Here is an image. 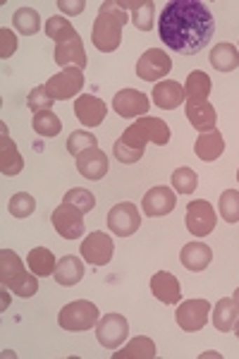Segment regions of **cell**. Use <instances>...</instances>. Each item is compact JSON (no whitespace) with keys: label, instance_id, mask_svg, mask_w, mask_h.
Instances as JSON below:
<instances>
[{"label":"cell","instance_id":"6da1fadb","mask_svg":"<svg viewBox=\"0 0 239 359\" xmlns=\"http://www.w3.org/2000/svg\"><path fill=\"white\" fill-rule=\"evenodd\" d=\"M215 20L211 10L199 0H172L163 8L158 36L168 48L182 55L201 53L213 39Z\"/></svg>","mask_w":239,"mask_h":359},{"label":"cell","instance_id":"7a4b0ae2","mask_svg":"<svg viewBox=\"0 0 239 359\" xmlns=\"http://www.w3.org/2000/svg\"><path fill=\"white\" fill-rule=\"evenodd\" d=\"M127 25V10H122L118 3L106 0L98 8V17L91 29V41L101 53H113L122 43V27Z\"/></svg>","mask_w":239,"mask_h":359},{"label":"cell","instance_id":"3957f363","mask_svg":"<svg viewBox=\"0 0 239 359\" xmlns=\"http://www.w3.org/2000/svg\"><path fill=\"white\" fill-rule=\"evenodd\" d=\"M0 283H3L5 290H13L25 299L34 297L39 290V276L25 271V264L13 249L0 252Z\"/></svg>","mask_w":239,"mask_h":359},{"label":"cell","instance_id":"277c9868","mask_svg":"<svg viewBox=\"0 0 239 359\" xmlns=\"http://www.w3.org/2000/svg\"><path fill=\"white\" fill-rule=\"evenodd\" d=\"M98 321H101V311H98L96 304L86 302V299H77V302L65 304L60 309V314H57V323H60V328L67 333L89 331Z\"/></svg>","mask_w":239,"mask_h":359},{"label":"cell","instance_id":"5b68a950","mask_svg":"<svg viewBox=\"0 0 239 359\" xmlns=\"http://www.w3.org/2000/svg\"><path fill=\"white\" fill-rule=\"evenodd\" d=\"M149 139L144 135V130L139 127V123H132L125 132L120 135V139L115 142L113 154L122 165H132L137 161H142L144 151H146Z\"/></svg>","mask_w":239,"mask_h":359},{"label":"cell","instance_id":"8992f818","mask_svg":"<svg viewBox=\"0 0 239 359\" xmlns=\"http://www.w3.org/2000/svg\"><path fill=\"white\" fill-rule=\"evenodd\" d=\"M113 252H115V245H113V237L103 230H93V233L86 235V240L81 242L79 247V254L86 264L91 266H106L110 264L113 259Z\"/></svg>","mask_w":239,"mask_h":359},{"label":"cell","instance_id":"52a82bcc","mask_svg":"<svg viewBox=\"0 0 239 359\" xmlns=\"http://www.w3.org/2000/svg\"><path fill=\"white\" fill-rule=\"evenodd\" d=\"M208 314H211V304L206 299H184L175 311V321L184 333H196L206 326Z\"/></svg>","mask_w":239,"mask_h":359},{"label":"cell","instance_id":"ba28073f","mask_svg":"<svg viewBox=\"0 0 239 359\" xmlns=\"http://www.w3.org/2000/svg\"><path fill=\"white\" fill-rule=\"evenodd\" d=\"M50 223H53V228L57 230V235L65 237V240L84 237V211L72 204L62 201L53 211V216H50Z\"/></svg>","mask_w":239,"mask_h":359},{"label":"cell","instance_id":"9c48e42d","mask_svg":"<svg viewBox=\"0 0 239 359\" xmlns=\"http://www.w3.org/2000/svg\"><path fill=\"white\" fill-rule=\"evenodd\" d=\"M81 86H84V69L67 67L46 82V91L53 101H67V98H74L79 94Z\"/></svg>","mask_w":239,"mask_h":359},{"label":"cell","instance_id":"30bf717a","mask_svg":"<svg viewBox=\"0 0 239 359\" xmlns=\"http://www.w3.org/2000/svg\"><path fill=\"white\" fill-rule=\"evenodd\" d=\"M130 335V323L122 314H106L96 323V338L106 350H118Z\"/></svg>","mask_w":239,"mask_h":359},{"label":"cell","instance_id":"8fae6325","mask_svg":"<svg viewBox=\"0 0 239 359\" xmlns=\"http://www.w3.org/2000/svg\"><path fill=\"white\" fill-rule=\"evenodd\" d=\"M218 216H215V208L203 199L189 201L186 206V230L194 237H206L215 230Z\"/></svg>","mask_w":239,"mask_h":359},{"label":"cell","instance_id":"7c38bea8","mask_svg":"<svg viewBox=\"0 0 239 359\" xmlns=\"http://www.w3.org/2000/svg\"><path fill=\"white\" fill-rule=\"evenodd\" d=\"M142 225V216H139V208L130 204V201H122L115 204L108 213V228L113 235L118 237H132Z\"/></svg>","mask_w":239,"mask_h":359},{"label":"cell","instance_id":"4fadbf2b","mask_svg":"<svg viewBox=\"0 0 239 359\" xmlns=\"http://www.w3.org/2000/svg\"><path fill=\"white\" fill-rule=\"evenodd\" d=\"M170 69H172L170 55L161 48H149L137 62V74L144 82H163V77H165Z\"/></svg>","mask_w":239,"mask_h":359},{"label":"cell","instance_id":"5bb4252c","mask_svg":"<svg viewBox=\"0 0 239 359\" xmlns=\"http://www.w3.org/2000/svg\"><path fill=\"white\" fill-rule=\"evenodd\" d=\"M151 103H149V96L142 94L137 89H122L115 94L113 98V111L120 115V118H144L149 113Z\"/></svg>","mask_w":239,"mask_h":359},{"label":"cell","instance_id":"9a60e30c","mask_svg":"<svg viewBox=\"0 0 239 359\" xmlns=\"http://www.w3.org/2000/svg\"><path fill=\"white\" fill-rule=\"evenodd\" d=\"M142 206H144V213H146L149 218H163V216H168V213L175 211V206H177V196H175V192L170 187L158 184V187H151L149 192L144 194Z\"/></svg>","mask_w":239,"mask_h":359},{"label":"cell","instance_id":"2e32d148","mask_svg":"<svg viewBox=\"0 0 239 359\" xmlns=\"http://www.w3.org/2000/svg\"><path fill=\"white\" fill-rule=\"evenodd\" d=\"M55 62L62 69H67V67L84 69L86 65H89V57H86V50H84V41H81L79 34L55 46Z\"/></svg>","mask_w":239,"mask_h":359},{"label":"cell","instance_id":"e0dca14e","mask_svg":"<svg viewBox=\"0 0 239 359\" xmlns=\"http://www.w3.org/2000/svg\"><path fill=\"white\" fill-rule=\"evenodd\" d=\"M74 115L81 125L86 127H98L106 120L108 115V106L101 101L98 96H91V94H84L74 101Z\"/></svg>","mask_w":239,"mask_h":359},{"label":"cell","instance_id":"ac0fdd59","mask_svg":"<svg viewBox=\"0 0 239 359\" xmlns=\"http://www.w3.org/2000/svg\"><path fill=\"white\" fill-rule=\"evenodd\" d=\"M0 135H3L0 137V170H3V175L15 177L25 170V158L17 151L13 139L8 137V127L5 125H0Z\"/></svg>","mask_w":239,"mask_h":359},{"label":"cell","instance_id":"d6986e66","mask_svg":"<svg viewBox=\"0 0 239 359\" xmlns=\"http://www.w3.org/2000/svg\"><path fill=\"white\" fill-rule=\"evenodd\" d=\"M108 168H110L108 156L98 147L77 156V170H79V175L86 180H103L108 172Z\"/></svg>","mask_w":239,"mask_h":359},{"label":"cell","instance_id":"ffe728a7","mask_svg":"<svg viewBox=\"0 0 239 359\" xmlns=\"http://www.w3.org/2000/svg\"><path fill=\"white\" fill-rule=\"evenodd\" d=\"M151 292L156 294V299H161L163 304H179L182 302V287H179L177 278L168 271H158L151 278Z\"/></svg>","mask_w":239,"mask_h":359},{"label":"cell","instance_id":"44dd1931","mask_svg":"<svg viewBox=\"0 0 239 359\" xmlns=\"http://www.w3.org/2000/svg\"><path fill=\"white\" fill-rule=\"evenodd\" d=\"M182 101H186L184 86L175 79H163L161 84L153 86V103L163 111H175L182 106Z\"/></svg>","mask_w":239,"mask_h":359},{"label":"cell","instance_id":"7402d4cb","mask_svg":"<svg viewBox=\"0 0 239 359\" xmlns=\"http://www.w3.org/2000/svg\"><path fill=\"white\" fill-rule=\"evenodd\" d=\"M179 262H182V266L186 271L199 273V271L211 266L213 249L208 245H203V242H189V245H184L182 252H179Z\"/></svg>","mask_w":239,"mask_h":359},{"label":"cell","instance_id":"603a6c76","mask_svg":"<svg viewBox=\"0 0 239 359\" xmlns=\"http://www.w3.org/2000/svg\"><path fill=\"white\" fill-rule=\"evenodd\" d=\"M186 120L191 123L194 130L201 132H211L218 125V115H215V108L208 101H191L186 103Z\"/></svg>","mask_w":239,"mask_h":359},{"label":"cell","instance_id":"cb8c5ba5","mask_svg":"<svg viewBox=\"0 0 239 359\" xmlns=\"http://www.w3.org/2000/svg\"><path fill=\"white\" fill-rule=\"evenodd\" d=\"M225 151V139L220 135V130H211V132H201L199 139L194 144V154L199 156L206 163H213L218 161Z\"/></svg>","mask_w":239,"mask_h":359},{"label":"cell","instance_id":"d4e9b609","mask_svg":"<svg viewBox=\"0 0 239 359\" xmlns=\"http://www.w3.org/2000/svg\"><path fill=\"white\" fill-rule=\"evenodd\" d=\"M53 278H55L57 285H65V287L77 285L81 278H84V259L74 257V254L62 257L60 262H57V266H55Z\"/></svg>","mask_w":239,"mask_h":359},{"label":"cell","instance_id":"484cf974","mask_svg":"<svg viewBox=\"0 0 239 359\" xmlns=\"http://www.w3.org/2000/svg\"><path fill=\"white\" fill-rule=\"evenodd\" d=\"M120 8L132 10V22L139 32H149L153 27V8L156 5L151 0H120Z\"/></svg>","mask_w":239,"mask_h":359},{"label":"cell","instance_id":"4316f807","mask_svg":"<svg viewBox=\"0 0 239 359\" xmlns=\"http://www.w3.org/2000/svg\"><path fill=\"white\" fill-rule=\"evenodd\" d=\"M208 57H211V65L218 69V72H232V69L239 67V50L235 43L223 41V43L213 46Z\"/></svg>","mask_w":239,"mask_h":359},{"label":"cell","instance_id":"83f0119b","mask_svg":"<svg viewBox=\"0 0 239 359\" xmlns=\"http://www.w3.org/2000/svg\"><path fill=\"white\" fill-rule=\"evenodd\" d=\"M239 318V306L235 304V299L232 297H223L218 304H215L213 309V326L218 328L220 333H227L235 328Z\"/></svg>","mask_w":239,"mask_h":359},{"label":"cell","instance_id":"f1b7e54d","mask_svg":"<svg viewBox=\"0 0 239 359\" xmlns=\"http://www.w3.org/2000/svg\"><path fill=\"white\" fill-rule=\"evenodd\" d=\"M211 77L201 69H194V72L186 77L184 82V96H186V103L191 101H208V94H211Z\"/></svg>","mask_w":239,"mask_h":359},{"label":"cell","instance_id":"f546056e","mask_svg":"<svg viewBox=\"0 0 239 359\" xmlns=\"http://www.w3.org/2000/svg\"><path fill=\"white\" fill-rule=\"evenodd\" d=\"M27 264H29V271H32L34 276H53L55 273V254L50 252V249H46V247H36V249H32L29 252V257H27Z\"/></svg>","mask_w":239,"mask_h":359},{"label":"cell","instance_id":"4dcf8cb0","mask_svg":"<svg viewBox=\"0 0 239 359\" xmlns=\"http://www.w3.org/2000/svg\"><path fill=\"white\" fill-rule=\"evenodd\" d=\"M115 359H153L156 357V343L146 335H139L132 343H127L120 352L113 355Z\"/></svg>","mask_w":239,"mask_h":359},{"label":"cell","instance_id":"1f68e13d","mask_svg":"<svg viewBox=\"0 0 239 359\" xmlns=\"http://www.w3.org/2000/svg\"><path fill=\"white\" fill-rule=\"evenodd\" d=\"M137 123L144 130V135H146L149 142L158 144V147H165V144L170 142V127H168L165 120L153 118V115H144V118H139Z\"/></svg>","mask_w":239,"mask_h":359},{"label":"cell","instance_id":"d6a6232c","mask_svg":"<svg viewBox=\"0 0 239 359\" xmlns=\"http://www.w3.org/2000/svg\"><path fill=\"white\" fill-rule=\"evenodd\" d=\"M32 127L34 132L41 137H57L62 132V123L60 118L53 113V111H41V113H34V120H32Z\"/></svg>","mask_w":239,"mask_h":359},{"label":"cell","instance_id":"836d02e7","mask_svg":"<svg viewBox=\"0 0 239 359\" xmlns=\"http://www.w3.org/2000/svg\"><path fill=\"white\" fill-rule=\"evenodd\" d=\"M43 32L48 39H53L55 46L67 41V39H72V36H77V29L69 25V20H65V17H48Z\"/></svg>","mask_w":239,"mask_h":359},{"label":"cell","instance_id":"e575fe53","mask_svg":"<svg viewBox=\"0 0 239 359\" xmlns=\"http://www.w3.org/2000/svg\"><path fill=\"white\" fill-rule=\"evenodd\" d=\"M13 27L25 36H34L41 29V17L34 8H20L13 17Z\"/></svg>","mask_w":239,"mask_h":359},{"label":"cell","instance_id":"d590c367","mask_svg":"<svg viewBox=\"0 0 239 359\" xmlns=\"http://www.w3.org/2000/svg\"><path fill=\"white\" fill-rule=\"evenodd\" d=\"M170 182H172V189L175 192H179V194H191V192H196V187H199V175H196L191 168H177V170L172 172V177H170Z\"/></svg>","mask_w":239,"mask_h":359},{"label":"cell","instance_id":"8d00e7d4","mask_svg":"<svg viewBox=\"0 0 239 359\" xmlns=\"http://www.w3.org/2000/svg\"><path fill=\"white\" fill-rule=\"evenodd\" d=\"M218 211L225 223H239V192L237 189H225V192L220 194Z\"/></svg>","mask_w":239,"mask_h":359},{"label":"cell","instance_id":"74e56055","mask_svg":"<svg viewBox=\"0 0 239 359\" xmlns=\"http://www.w3.org/2000/svg\"><path fill=\"white\" fill-rule=\"evenodd\" d=\"M96 147H98V139L86 130H77L67 137V151L72 154L74 158H77L79 154L89 151V149H96Z\"/></svg>","mask_w":239,"mask_h":359},{"label":"cell","instance_id":"f35d334b","mask_svg":"<svg viewBox=\"0 0 239 359\" xmlns=\"http://www.w3.org/2000/svg\"><path fill=\"white\" fill-rule=\"evenodd\" d=\"M34 208H36V199L29 192H17L8 204L10 216L15 218H29L34 213Z\"/></svg>","mask_w":239,"mask_h":359},{"label":"cell","instance_id":"ab89813d","mask_svg":"<svg viewBox=\"0 0 239 359\" xmlns=\"http://www.w3.org/2000/svg\"><path fill=\"white\" fill-rule=\"evenodd\" d=\"M27 106L32 113H41V111H50L53 108V98L46 91V84L36 86V89L29 91V98H27Z\"/></svg>","mask_w":239,"mask_h":359},{"label":"cell","instance_id":"60d3db41","mask_svg":"<svg viewBox=\"0 0 239 359\" xmlns=\"http://www.w3.org/2000/svg\"><path fill=\"white\" fill-rule=\"evenodd\" d=\"M62 201H65V204H72V206L81 208L84 213L91 211V208L96 206V196H93L91 192H86V189H81V187L67 189V194L62 196Z\"/></svg>","mask_w":239,"mask_h":359},{"label":"cell","instance_id":"b9f144b4","mask_svg":"<svg viewBox=\"0 0 239 359\" xmlns=\"http://www.w3.org/2000/svg\"><path fill=\"white\" fill-rule=\"evenodd\" d=\"M0 39H3V48H0V55L8 60V57L17 50V39H15V34L10 32V29H3V32H0Z\"/></svg>","mask_w":239,"mask_h":359},{"label":"cell","instance_id":"7bdbcfd3","mask_svg":"<svg viewBox=\"0 0 239 359\" xmlns=\"http://www.w3.org/2000/svg\"><path fill=\"white\" fill-rule=\"evenodd\" d=\"M57 8L65 15H81L86 8V0H74V3H67V0H57Z\"/></svg>","mask_w":239,"mask_h":359},{"label":"cell","instance_id":"ee69618b","mask_svg":"<svg viewBox=\"0 0 239 359\" xmlns=\"http://www.w3.org/2000/svg\"><path fill=\"white\" fill-rule=\"evenodd\" d=\"M232 299H235V304L239 306V287H237V290H235V294H232Z\"/></svg>","mask_w":239,"mask_h":359},{"label":"cell","instance_id":"f6af8a7d","mask_svg":"<svg viewBox=\"0 0 239 359\" xmlns=\"http://www.w3.org/2000/svg\"><path fill=\"white\" fill-rule=\"evenodd\" d=\"M232 331H235V335L239 338V318H237V323H235V328H232Z\"/></svg>","mask_w":239,"mask_h":359},{"label":"cell","instance_id":"bcb514c9","mask_svg":"<svg viewBox=\"0 0 239 359\" xmlns=\"http://www.w3.org/2000/svg\"><path fill=\"white\" fill-rule=\"evenodd\" d=\"M237 180H239V170H237Z\"/></svg>","mask_w":239,"mask_h":359}]
</instances>
